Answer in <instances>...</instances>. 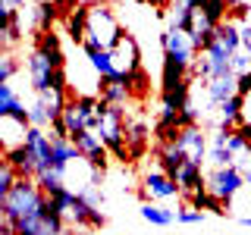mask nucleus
<instances>
[{
	"mask_svg": "<svg viewBox=\"0 0 251 235\" xmlns=\"http://www.w3.org/2000/svg\"><path fill=\"white\" fill-rule=\"evenodd\" d=\"M242 226H251V216H242Z\"/></svg>",
	"mask_w": 251,
	"mask_h": 235,
	"instance_id": "nucleus-37",
	"label": "nucleus"
},
{
	"mask_svg": "<svg viewBox=\"0 0 251 235\" xmlns=\"http://www.w3.org/2000/svg\"><path fill=\"white\" fill-rule=\"evenodd\" d=\"M73 141H75L78 154H82V160L88 163L91 169L104 172V166H107V144L98 138V132L85 129V132H78V135H73Z\"/></svg>",
	"mask_w": 251,
	"mask_h": 235,
	"instance_id": "nucleus-7",
	"label": "nucleus"
},
{
	"mask_svg": "<svg viewBox=\"0 0 251 235\" xmlns=\"http://www.w3.org/2000/svg\"><path fill=\"white\" fill-rule=\"evenodd\" d=\"M35 47H38V50H41V53H44V57L50 60L57 69H63V47H60V38L53 35V31H41V35H38V44H35Z\"/></svg>",
	"mask_w": 251,
	"mask_h": 235,
	"instance_id": "nucleus-19",
	"label": "nucleus"
},
{
	"mask_svg": "<svg viewBox=\"0 0 251 235\" xmlns=\"http://www.w3.org/2000/svg\"><path fill=\"white\" fill-rule=\"evenodd\" d=\"M113 60L120 66V72H135V69H141V50H138L135 38L123 35V41L113 47Z\"/></svg>",
	"mask_w": 251,
	"mask_h": 235,
	"instance_id": "nucleus-12",
	"label": "nucleus"
},
{
	"mask_svg": "<svg viewBox=\"0 0 251 235\" xmlns=\"http://www.w3.org/2000/svg\"><path fill=\"white\" fill-rule=\"evenodd\" d=\"M145 135H148V129H145L141 122L126 125V144H129V154H132V157L145 154Z\"/></svg>",
	"mask_w": 251,
	"mask_h": 235,
	"instance_id": "nucleus-23",
	"label": "nucleus"
},
{
	"mask_svg": "<svg viewBox=\"0 0 251 235\" xmlns=\"http://www.w3.org/2000/svg\"><path fill=\"white\" fill-rule=\"evenodd\" d=\"M204 94H207V110H220L229 97L239 94V78L235 75L210 78V82H204Z\"/></svg>",
	"mask_w": 251,
	"mask_h": 235,
	"instance_id": "nucleus-10",
	"label": "nucleus"
},
{
	"mask_svg": "<svg viewBox=\"0 0 251 235\" xmlns=\"http://www.w3.org/2000/svg\"><path fill=\"white\" fill-rule=\"evenodd\" d=\"M88 57V66L98 72V78H123L126 72H120V66H116V60H113V50H94V53H85Z\"/></svg>",
	"mask_w": 251,
	"mask_h": 235,
	"instance_id": "nucleus-16",
	"label": "nucleus"
},
{
	"mask_svg": "<svg viewBox=\"0 0 251 235\" xmlns=\"http://www.w3.org/2000/svg\"><path fill=\"white\" fill-rule=\"evenodd\" d=\"M232 151H229V132H223V129H217L214 135H210V151H207V163L214 169L220 166H232Z\"/></svg>",
	"mask_w": 251,
	"mask_h": 235,
	"instance_id": "nucleus-14",
	"label": "nucleus"
},
{
	"mask_svg": "<svg viewBox=\"0 0 251 235\" xmlns=\"http://www.w3.org/2000/svg\"><path fill=\"white\" fill-rule=\"evenodd\" d=\"M69 219H73L75 226H82V229H100V226L107 223V216L100 213V207H91V204L85 201L78 191H75V204H73V210H69Z\"/></svg>",
	"mask_w": 251,
	"mask_h": 235,
	"instance_id": "nucleus-11",
	"label": "nucleus"
},
{
	"mask_svg": "<svg viewBox=\"0 0 251 235\" xmlns=\"http://www.w3.org/2000/svg\"><path fill=\"white\" fill-rule=\"evenodd\" d=\"M248 13H251V3H248Z\"/></svg>",
	"mask_w": 251,
	"mask_h": 235,
	"instance_id": "nucleus-39",
	"label": "nucleus"
},
{
	"mask_svg": "<svg viewBox=\"0 0 251 235\" xmlns=\"http://www.w3.org/2000/svg\"><path fill=\"white\" fill-rule=\"evenodd\" d=\"M204 185H207V191L214 194V198L229 204L235 194L248 185V179H245V172L235 169V166H220V169H210L207 176H204Z\"/></svg>",
	"mask_w": 251,
	"mask_h": 235,
	"instance_id": "nucleus-4",
	"label": "nucleus"
},
{
	"mask_svg": "<svg viewBox=\"0 0 251 235\" xmlns=\"http://www.w3.org/2000/svg\"><path fill=\"white\" fill-rule=\"evenodd\" d=\"M47 204V194L41 191V185L35 179H19L13 185V191L6 198H0V210H3L6 223H19L25 216H38Z\"/></svg>",
	"mask_w": 251,
	"mask_h": 235,
	"instance_id": "nucleus-1",
	"label": "nucleus"
},
{
	"mask_svg": "<svg viewBox=\"0 0 251 235\" xmlns=\"http://www.w3.org/2000/svg\"><path fill=\"white\" fill-rule=\"evenodd\" d=\"M16 104V91H13V82H0V119L10 113V107Z\"/></svg>",
	"mask_w": 251,
	"mask_h": 235,
	"instance_id": "nucleus-30",
	"label": "nucleus"
},
{
	"mask_svg": "<svg viewBox=\"0 0 251 235\" xmlns=\"http://www.w3.org/2000/svg\"><path fill=\"white\" fill-rule=\"evenodd\" d=\"M176 223H182V226H198V223H204V210L182 207V210H176Z\"/></svg>",
	"mask_w": 251,
	"mask_h": 235,
	"instance_id": "nucleus-31",
	"label": "nucleus"
},
{
	"mask_svg": "<svg viewBox=\"0 0 251 235\" xmlns=\"http://www.w3.org/2000/svg\"><path fill=\"white\" fill-rule=\"evenodd\" d=\"M16 182H19V172H16L6 160H0V198H6Z\"/></svg>",
	"mask_w": 251,
	"mask_h": 235,
	"instance_id": "nucleus-25",
	"label": "nucleus"
},
{
	"mask_svg": "<svg viewBox=\"0 0 251 235\" xmlns=\"http://www.w3.org/2000/svg\"><path fill=\"white\" fill-rule=\"evenodd\" d=\"M245 179H248V185H251V172H248V176H245Z\"/></svg>",
	"mask_w": 251,
	"mask_h": 235,
	"instance_id": "nucleus-38",
	"label": "nucleus"
},
{
	"mask_svg": "<svg viewBox=\"0 0 251 235\" xmlns=\"http://www.w3.org/2000/svg\"><path fill=\"white\" fill-rule=\"evenodd\" d=\"M16 75V57L10 50H3V57H0V82H13Z\"/></svg>",
	"mask_w": 251,
	"mask_h": 235,
	"instance_id": "nucleus-32",
	"label": "nucleus"
},
{
	"mask_svg": "<svg viewBox=\"0 0 251 235\" xmlns=\"http://www.w3.org/2000/svg\"><path fill=\"white\" fill-rule=\"evenodd\" d=\"M239 94H242V97H248V94H251V72L239 75Z\"/></svg>",
	"mask_w": 251,
	"mask_h": 235,
	"instance_id": "nucleus-34",
	"label": "nucleus"
},
{
	"mask_svg": "<svg viewBox=\"0 0 251 235\" xmlns=\"http://www.w3.org/2000/svg\"><path fill=\"white\" fill-rule=\"evenodd\" d=\"M198 6L192 3V0H170L167 6V28L170 31H188V22H192V16Z\"/></svg>",
	"mask_w": 251,
	"mask_h": 235,
	"instance_id": "nucleus-15",
	"label": "nucleus"
},
{
	"mask_svg": "<svg viewBox=\"0 0 251 235\" xmlns=\"http://www.w3.org/2000/svg\"><path fill=\"white\" fill-rule=\"evenodd\" d=\"M85 25H88V6H82V10H75L73 16H69V22H66L69 38L82 44V41H85Z\"/></svg>",
	"mask_w": 251,
	"mask_h": 235,
	"instance_id": "nucleus-24",
	"label": "nucleus"
},
{
	"mask_svg": "<svg viewBox=\"0 0 251 235\" xmlns=\"http://www.w3.org/2000/svg\"><path fill=\"white\" fill-rule=\"evenodd\" d=\"M232 72H235V78L251 72V50L248 47H242L239 53H232Z\"/></svg>",
	"mask_w": 251,
	"mask_h": 235,
	"instance_id": "nucleus-29",
	"label": "nucleus"
},
{
	"mask_svg": "<svg viewBox=\"0 0 251 235\" xmlns=\"http://www.w3.org/2000/svg\"><path fill=\"white\" fill-rule=\"evenodd\" d=\"M176 185L182 188V194H192L195 188H201V185H204V172H201L198 163L185 160V163H182V169L176 172Z\"/></svg>",
	"mask_w": 251,
	"mask_h": 235,
	"instance_id": "nucleus-18",
	"label": "nucleus"
},
{
	"mask_svg": "<svg viewBox=\"0 0 251 235\" xmlns=\"http://www.w3.org/2000/svg\"><path fill=\"white\" fill-rule=\"evenodd\" d=\"M0 3H10V6H16V10H22V6H25L28 0H0Z\"/></svg>",
	"mask_w": 251,
	"mask_h": 235,
	"instance_id": "nucleus-35",
	"label": "nucleus"
},
{
	"mask_svg": "<svg viewBox=\"0 0 251 235\" xmlns=\"http://www.w3.org/2000/svg\"><path fill=\"white\" fill-rule=\"evenodd\" d=\"M3 160L10 163L16 172H19V179H35L38 163H35V154L28 151V144H16V147H10V151L3 154Z\"/></svg>",
	"mask_w": 251,
	"mask_h": 235,
	"instance_id": "nucleus-13",
	"label": "nucleus"
},
{
	"mask_svg": "<svg viewBox=\"0 0 251 235\" xmlns=\"http://www.w3.org/2000/svg\"><path fill=\"white\" fill-rule=\"evenodd\" d=\"M229 6H235V10H242V6H248L245 0H229Z\"/></svg>",
	"mask_w": 251,
	"mask_h": 235,
	"instance_id": "nucleus-36",
	"label": "nucleus"
},
{
	"mask_svg": "<svg viewBox=\"0 0 251 235\" xmlns=\"http://www.w3.org/2000/svg\"><path fill=\"white\" fill-rule=\"evenodd\" d=\"M182 82H188V69H182L179 63H173V60H163V91L179 88Z\"/></svg>",
	"mask_w": 251,
	"mask_h": 235,
	"instance_id": "nucleus-22",
	"label": "nucleus"
},
{
	"mask_svg": "<svg viewBox=\"0 0 251 235\" xmlns=\"http://www.w3.org/2000/svg\"><path fill=\"white\" fill-rule=\"evenodd\" d=\"M28 119H31V125H38V129H44V125H50L53 119H50V113H47V107L41 104V100H35V104L28 107Z\"/></svg>",
	"mask_w": 251,
	"mask_h": 235,
	"instance_id": "nucleus-28",
	"label": "nucleus"
},
{
	"mask_svg": "<svg viewBox=\"0 0 251 235\" xmlns=\"http://www.w3.org/2000/svg\"><path fill=\"white\" fill-rule=\"evenodd\" d=\"M53 72H57V66H53V63L35 47V50L28 53V82H31V88H35V94H41V91L50 88Z\"/></svg>",
	"mask_w": 251,
	"mask_h": 235,
	"instance_id": "nucleus-9",
	"label": "nucleus"
},
{
	"mask_svg": "<svg viewBox=\"0 0 251 235\" xmlns=\"http://www.w3.org/2000/svg\"><path fill=\"white\" fill-rule=\"evenodd\" d=\"M50 204L60 210L63 216H69V210H73V204H75V191H73V188H63V191L50 194Z\"/></svg>",
	"mask_w": 251,
	"mask_h": 235,
	"instance_id": "nucleus-27",
	"label": "nucleus"
},
{
	"mask_svg": "<svg viewBox=\"0 0 251 235\" xmlns=\"http://www.w3.org/2000/svg\"><path fill=\"white\" fill-rule=\"evenodd\" d=\"M78 194H82V198L88 201L91 207H104V194L98 191V185H85V188H82V191H78Z\"/></svg>",
	"mask_w": 251,
	"mask_h": 235,
	"instance_id": "nucleus-33",
	"label": "nucleus"
},
{
	"mask_svg": "<svg viewBox=\"0 0 251 235\" xmlns=\"http://www.w3.org/2000/svg\"><path fill=\"white\" fill-rule=\"evenodd\" d=\"M160 44H163V60H173L179 63L182 69H195V63H198V50H195L192 38L185 35V31H163L160 35Z\"/></svg>",
	"mask_w": 251,
	"mask_h": 235,
	"instance_id": "nucleus-5",
	"label": "nucleus"
},
{
	"mask_svg": "<svg viewBox=\"0 0 251 235\" xmlns=\"http://www.w3.org/2000/svg\"><path fill=\"white\" fill-rule=\"evenodd\" d=\"M123 41V28H120V19L107 10V6H88V25H85V53H94V50H113L116 44Z\"/></svg>",
	"mask_w": 251,
	"mask_h": 235,
	"instance_id": "nucleus-2",
	"label": "nucleus"
},
{
	"mask_svg": "<svg viewBox=\"0 0 251 235\" xmlns=\"http://www.w3.org/2000/svg\"><path fill=\"white\" fill-rule=\"evenodd\" d=\"M35 182L41 185V191L50 198V194H57V191H63V188H69L66 185V169H57V166H47V169H41L35 176Z\"/></svg>",
	"mask_w": 251,
	"mask_h": 235,
	"instance_id": "nucleus-17",
	"label": "nucleus"
},
{
	"mask_svg": "<svg viewBox=\"0 0 251 235\" xmlns=\"http://www.w3.org/2000/svg\"><path fill=\"white\" fill-rule=\"evenodd\" d=\"M217 41L223 44L229 53H239L242 47H245V44H242V25H235V22L226 19L223 25H217Z\"/></svg>",
	"mask_w": 251,
	"mask_h": 235,
	"instance_id": "nucleus-20",
	"label": "nucleus"
},
{
	"mask_svg": "<svg viewBox=\"0 0 251 235\" xmlns=\"http://www.w3.org/2000/svg\"><path fill=\"white\" fill-rule=\"evenodd\" d=\"M176 144L182 147V154H185L192 163L204 166V160H207V151H210V138L201 132V125H188V129H179Z\"/></svg>",
	"mask_w": 251,
	"mask_h": 235,
	"instance_id": "nucleus-6",
	"label": "nucleus"
},
{
	"mask_svg": "<svg viewBox=\"0 0 251 235\" xmlns=\"http://www.w3.org/2000/svg\"><path fill=\"white\" fill-rule=\"evenodd\" d=\"M201 10L214 19V25H223V22H226V10H229V0H204Z\"/></svg>",
	"mask_w": 251,
	"mask_h": 235,
	"instance_id": "nucleus-26",
	"label": "nucleus"
},
{
	"mask_svg": "<svg viewBox=\"0 0 251 235\" xmlns=\"http://www.w3.org/2000/svg\"><path fill=\"white\" fill-rule=\"evenodd\" d=\"M141 191H145L151 201H170V198H179V194H182V188H179L176 179H170L163 169H154V172H148V176H145Z\"/></svg>",
	"mask_w": 251,
	"mask_h": 235,
	"instance_id": "nucleus-8",
	"label": "nucleus"
},
{
	"mask_svg": "<svg viewBox=\"0 0 251 235\" xmlns=\"http://www.w3.org/2000/svg\"><path fill=\"white\" fill-rule=\"evenodd\" d=\"M123 119H126V110L123 107H104L98 113V119L91 122V132H98V138L107 144L110 154H116L120 160H126L129 154V144H126V129H123Z\"/></svg>",
	"mask_w": 251,
	"mask_h": 235,
	"instance_id": "nucleus-3",
	"label": "nucleus"
},
{
	"mask_svg": "<svg viewBox=\"0 0 251 235\" xmlns=\"http://www.w3.org/2000/svg\"><path fill=\"white\" fill-rule=\"evenodd\" d=\"M141 219L151 226H170L176 223V210H167V207H157V204H141Z\"/></svg>",
	"mask_w": 251,
	"mask_h": 235,
	"instance_id": "nucleus-21",
	"label": "nucleus"
}]
</instances>
